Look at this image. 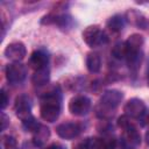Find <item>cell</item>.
I'll list each match as a JSON object with an SVG mask.
<instances>
[{
	"label": "cell",
	"instance_id": "6da1fadb",
	"mask_svg": "<svg viewBox=\"0 0 149 149\" xmlns=\"http://www.w3.org/2000/svg\"><path fill=\"white\" fill-rule=\"evenodd\" d=\"M62 94L59 86H54L50 91L44 93L41 99L40 115L47 122H55L61 114Z\"/></svg>",
	"mask_w": 149,
	"mask_h": 149
},
{
	"label": "cell",
	"instance_id": "7a4b0ae2",
	"mask_svg": "<svg viewBox=\"0 0 149 149\" xmlns=\"http://www.w3.org/2000/svg\"><path fill=\"white\" fill-rule=\"evenodd\" d=\"M144 43L143 36L140 34H132L127 41L125 42L126 45V61L128 66L132 70H136L141 63V58H142V45Z\"/></svg>",
	"mask_w": 149,
	"mask_h": 149
},
{
	"label": "cell",
	"instance_id": "3957f363",
	"mask_svg": "<svg viewBox=\"0 0 149 149\" xmlns=\"http://www.w3.org/2000/svg\"><path fill=\"white\" fill-rule=\"evenodd\" d=\"M118 126L123 130V139L128 146L135 147L141 143V135L127 115H121L118 119Z\"/></svg>",
	"mask_w": 149,
	"mask_h": 149
},
{
	"label": "cell",
	"instance_id": "277c9868",
	"mask_svg": "<svg viewBox=\"0 0 149 149\" xmlns=\"http://www.w3.org/2000/svg\"><path fill=\"white\" fill-rule=\"evenodd\" d=\"M83 40L84 42L90 47V48H98L107 42V36L106 34L100 29L98 24H92L87 26L83 30Z\"/></svg>",
	"mask_w": 149,
	"mask_h": 149
},
{
	"label": "cell",
	"instance_id": "5b68a950",
	"mask_svg": "<svg viewBox=\"0 0 149 149\" xmlns=\"http://www.w3.org/2000/svg\"><path fill=\"white\" fill-rule=\"evenodd\" d=\"M91 109V100L86 95H74L69 102V111L76 116L86 115Z\"/></svg>",
	"mask_w": 149,
	"mask_h": 149
},
{
	"label": "cell",
	"instance_id": "8992f818",
	"mask_svg": "<svg viewBox=\"0 0 149 149\" xmlns=\"http://www.w3.org/2000/svg\"><path fill=\"white\" fill-rule=\"evenodd\" d=\"M27 74L26 66L21 63H12L6 66V79L10 85L21 84Z\"/></svg>",
	"mask_w": 149,
	"mask_h": 149
},
{
	"label": "cell",
	"instance_id": "52a82bcc",
	"mask_svg": "<svg viewBox=\"0 0 149 149\" xmlns=\"http://www.w3.org/2000/svg\"><path fill=\"white\" fill-rule=\"evenodd\" d=\"M123 99V93L118 90H107L101 94L100 98V106L104 107L105 109H108L113 112L122 101Z\"/></svg>",
	"mask_w": 149,
	"mask_h": 149
},
{
	"label": "cell",
	"instance_id": "ba28073f",
	"mask_svg": "<svg viewBox=\"0 0 149 149\" xmlns=\"http://www.w3.org/2000/svg\"><path fill=\"white\" fill-rule=\"evenodd\" d=\"M14 111L16 116L23 122L31 118V105H30V99L26 94H20L15 99L14 104Z\"/></svg>",
	"mask_w": 149,
	"mask_h": 149
},
{
	"label": "cell",
	"instance_id": "9c48e42d",
	"mask_svg": "<svg viewBox=\"0 0 149 149\" xmlns=\"http://www.w3.org/2000/svg\"><path fill=\"white\" fill-rule=\"evenodd\" d=\"M83 132V125L79 122H63L56 127V133L61 139L72 140Z\"/></svg>",
	"mask_w": 149,
	"mask_h": 149
},
{
	"label": "cell",
	"instance_id": "30bf717a",
	"mask_svg": "<svg viewBox=\"0 0 149 149\" xmlns=\"http://www.w3.org/2000/svg\"><path fill=\"white\" fill-rule=\"evenodd\" d=\"M41 23L42 24H55L59 27L61 29H66L71 27L72 20H71V16L64 13L56 12V13H50L48 15H44L41 19Z\"/></svg>",
	"mask_w": 149,
	"mask_h": 149
},
{
	"label": "cell",
	"instance_id": "8fae6325",
	"mask_svg": "<svg viewBox=\"0 0 149 149\" xmlns=\"http://www.w3.org/2000/svg\"><path fill=\"white\" fill-rule=\"evenodd\" d=\"M3 54L6 58L10 59L13 63H20L26 57L27 50L22 42H12L6 47Z\"/></svg>",
	"mask_w": 149,
	"mask_h": 149
},
{
	"label": "cell",
	"instance_id": "7c38bea8",
	"mask_svg": "<svg viewBox=\"0 0 149 149\" xmlns=\"http://www.w3.org/2000/svg\"><path fill=\"white\" fill-rule=\"evenodd\" d=\"M125 115L132 119H139L141 118L146 112V105L144 102L139 98H132L129 99L126 105L123 106Z\"/></svg>",
	"mask_w": 149,
	"mask_h": 149
},
{
	"label": "cell",
	"instance_id": "4fadbf2b",
	"mask_svg": "<svg viewBox=\"0 0 149 149\" xmlns=\"http://www.w3.org/2000/svg\"><path fill=\"white\" fill-rule=\"evenodd\" d=\"M29 66L36 71L40 69H43L48 66V56L44 51L42 50H35L29 58Z\"/></svg>",
	"mask_w": 149,
	"mask_h": 149
},
{
	"label": "cell",
	"instance_id": "5bb4252c",
	"mask_svg": "<svg viewBox=\"0 0 149 149\" xmlns=\"http://www.w3.org/2000/svg\"><path fill=\"white\" fill-rule=\"evenodd\" d=\"M126 20L130 24H133V26H135L137 28H141V29H146L147 26H148L147 19L140 12H137L135 9H130V10H128L126 13Z\"/></svg>",
	"mask_w": 149,
	"mask_h": 149
},
{
	"label": "cell",
	"instance_id": "9a60e30c",
	"mask_svg": "<svg viewBox=\"0 0 149 149\" xmlns=\"http://www.w3.org/2000/svg\"><path fill=\"white\" fill-rule=\"evenodd\" d=\"M49 79H50V70L48 66L34 71V74L31 77V81L35 86H43L48 84Z\"/></svg>",
	"mask_w": 149,
	"mask_h": 149
},
{
	"label": "cell",
	"instance_id": "2e32d148",
	"mask_svg": "<svg viewBox=\"0 0 149 149\" xmlns=\"http://www.w3.org/2000/svg\"><path fill=\"white\" fill-rule=\"evenodd\" d=\"M86 68L91 73H98L101 69V58L97 52H88L86 56Z\"/></svg>",
	"mask_w": 149,
	"mask_h": 149
},
{
	"label": "cell",
	"instance_id": "e0dca14e",
	"mask_svg": "<svg viewBox=\"0 0 149 149\" xmlns=\"http://www.w3.org/2000/svg\"><path fill=\"white\" fill-rule=\"evenodd\" d=\"M33 134H34L33 135V143L36 147H42L48 141V139L50 136V130H49V128L47 126L41 125L40 128Z\"/></svg>",
	"mask_w": 149,
	"mask_h": 149
},
{
	"label": "cell",
	"instance_id": "ac0fdd59",
	"mask_svg": "<svg viewBox=\"0 0 149 149\" xmlns=\"http://www.w3.org/2000/svg\"><path fill=\"white\" fill-rule=\"evenodd\" d=\"M100 142H101V140L90 136V137H85V139L78 141L77 143H74L72 149H99Z\"/></svg>",
	"mask_w": 149,
	"mask_h": 149
},
{
	"label": "cell",
	"instance_id": "d6986e66",
	"mask_svg": "<svg viewBox=\"0 0 149 149\" xmlns=\"http://www.w3.org/2000/svg\"><path fill=\"white\" fill-rule=\"evenodd\" d=\"M125 20L122 15L116 14L108 19L107 21V28L113 33H120L125 27Z\"/></svg>",
	"mask_w": 149,
	"mask_h": 149
},
{
	"label": "cell",
	"instance_id": "ffe728a7",
	"mask_svg": "<svg viewBox=\"0 0 149 149\" xmlns=\"http://www.w3.org/2000/svg\"><path fill=\"white\" fill-rule=\"evenodd\" d=\"M112 55L116 59H126V45H125V42H118L112 49Z\"/></svg>",
	"mask_w": 149,
	"mask_h": 149
},
{
	"label": "cell",
	"instance_id": "44dd1931",
	"mask_svg": "<svg viewBox=\"0 0 149 149\" xmlns=\"http://www.w3.org/2000/svg\"><path fill=\"white\" fill-rule=\"evenodd\" d=\"M22 126H23V128H24V130H26V132L35 133V132L40 128L41 123H38V122L36 121V119H35L34 116H31V118H29L28 120L23 121V122H22Z\"/></svg>",
	"mask_w": 149,
	"mask_h": 149
},
{
	"label": "cell",
	"instance_id": "7402d4cb",
	"mask_svg": "<svg viewBox=\"0 0 149 149\" xmlns=\"http://www.w3.org/2000/svg\"><path fill=\"white\" fill-rule=\"evenodd\" d=\"M1 143L3 149H17V142L12 135H3Z\"/></svg>",
	"mask_w": 149,
	"mask_h": 149
},
{
	"label": "cell",
	"instance_id": "603a6c76",
	"mask_svg": "<svg viewBox=\"0 0 149 149\" xmlns=\"http://www.w3.org/2000/svg\"><path fill=\"white\" fill-rule=\"evenodd\" d=\"M116 148V140L115 139H107L101 140L99 149H115Z\"/></svg>",
	"mask_w": 149,
	"mask_h": 149
},
{
	"label": "cell",
	"instance_id": "cb8c5ba5",
	"mask_svg": "<svg viewBox=\"0 0 149 149\" xmlns=\"http://www.w3.org/2000/svg\"><path fill=\"white\" fill-rule=\"evenodd\" d=\"M0 93H1V109L3 111L6 108V106H7V104H8V95L5 92V90H1Z\"/></svg>",
	"mask_w": 149,
	"mask_h": 149
},
{
	"label": "cell",
	"instance_id": "d4e9b609",
	"mask_svg": "<svg viewBox=\"0 0 149 149\" xmlns=\"http://www.w3.org/2000/svg\"><path fill=\"white\" fill-rule=\"evenodd\" d=\"M8 125H9V118L5 113H1V130H5Z\"/></svg>",
	"mask_w": 149,
	"mask_h": 149
},
{
	"label": "cell",
	"instance_id": "484cf974",
	"mask_svg": "<svg viewBox=\"0 0 149 149\" xmlns=\"http://www.w3.org/2000/svg\"><path fill=\"white\" fill-rule=\"evenodd\" d=\"M43 149H65L62 144H59V143H51V144H49V146H47L45 148H43Z\"/></svg>",
	"mask_w": 149,
	"mask_h": 149
},
{
	"label": "cell",
	"instance_id": "4316f807",
	"mask_svg": "<svg viewBox=\"0 0 149 149\" xmlns=\"http://www.w3.org/2000/svg\"><path fill=\"white\" fill-rule=\"evenodd\" d=\"M144 139H146L147 144L149 146V130H147V133H146V135H144Z\"/></svg>",
	"mask_w": 149,
	"mask_h": 149
},
{
	"label": "cell",
	"instance_id": "83f0119b",
	"mask_svg": "<svg viewBox=\"0 0 149 149\" xmlns=\"http://www.w3.org/2000/svg\"><path fill=\"white\" fill-rule=\"evenodd\" d=\"M147 84H148V87H149V71H148V74H147Z\"/></svg>",
	"mask_w": 149,
	"mask_h": 149
},
{
	"label": "cell",
	"instance_id": "f1b7e54d",
	"mask_svg": "<svg viewBox=\"0 0 149 149\" xmlns=\"http://www.w3.org/2000/svg\"><path fill=\"white\" fill-rule=\"evenodd\" d=\"M126 149H130V148H126Z\"/></svg>",
	"mask_w": 149,
	"mask_h": 149
}]
</instances>
